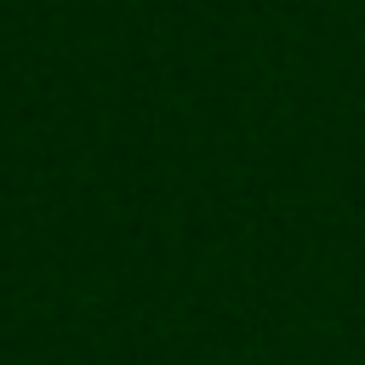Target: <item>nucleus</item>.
<instances>
[]
</instances>
